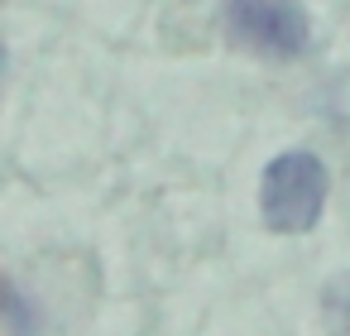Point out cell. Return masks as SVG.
Instances as JSON below:
<instances>
[{"label":"cell","mask_w":350,"mask_h":336,"mask_svg":"<svg viewBox=\"0 0 350 336\" xmlns=\"http://www.w3.org/2000/svg\"><path fill=\"white\" fill-rule=\"evenodd\" d=\"M321 322L331 336H350V274L331 279L321 293Z\"/></svg>","instance_id":"obj_3"},{"label":"cell","mask_w":350,"mask_h":336,"mask_svg":"<svg viewBox=\"0 0 350 336\" xmlns=\"http://www.w3.org/2000/svg\"><path fill=\"white\" fill-rule=\"evenodd\" d=\"M221 20H226L230 44L259 58L288 63V58H302L312 44V25L297 0H226Z\"/></svg>","instance_id":"obj_2"},{"label":"cell","mask_w":350,"mask_h":336,"mask_svg":"<svg viewBox=\"0 0 350 336\" xmlns=\"http://www.w3.org/2000/svg\"><path fill=\"white\" fill-rule=\"evenodd\" d=\"M326 192H331V178H326V164H321L317 154H307V149L278 154V159L264 168V183H259L264 226L278 231V235L312 231V226L321 221Z\"/></svg>","instance_id":"obj_1"},{"label":"cell","mask_w":350,"mask_h":336,"mask_svg":"<svg viewBox=\"0 0 350 336\" xmlns=\"http://www.w3.org/2000/svg\"><path fill=\"white\" fill-rule=\"evenodd\" d=\"M5 326H10V336H39V312L29 307L20 283L5 288Z\"/></svg>","instance_id":"obj_4"}]
</instances>
